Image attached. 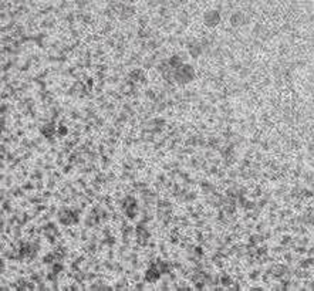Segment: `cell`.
Instances as JSON below:
<instances>
[{
    "mask_svg": "<svg viewBox=\"0 0 314 291\" xmlns=\"http://www.w3.org/2000/svg\"><path fill=\"white\" fill-rule=\"evenodd\" d=\"M222 23L221 15L214 10V9H207L202 15V26H205L206 29L215 30Z\"/></svg>",
    "mask_w": 314,
    "mask_h": 291,
    "instance_id": "1",
    "label": "cell"
}]
</instances>
